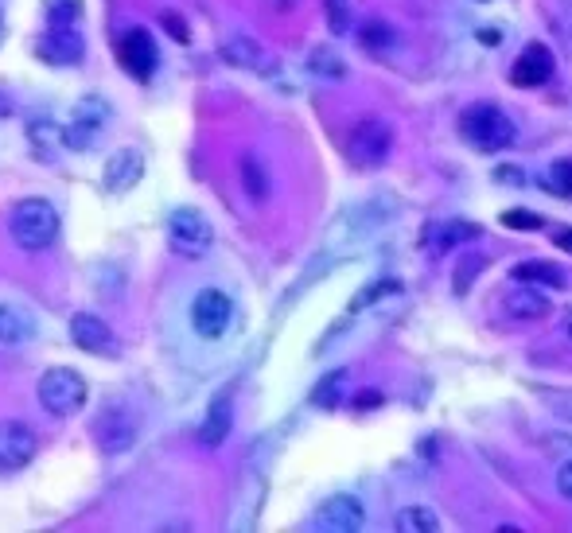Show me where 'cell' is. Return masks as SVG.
Instances as JSON below:
<instances>
[{"instance_id":"1","label":"cell","mask_w":572,"mask_h":533,"mask_svg":"<svg viewBox=\"0 0 572 533\" xmlns=\"http://www.w3.org/2000/svg\"><path fill=\"white\" fill-rule=\"evenodd\" d=\"M8 234L20 249L39 253L59 238V211L47 199H20L8 211Z\"/></svg>"},{"instance_id":"2","label":"cell","mask_w":572,"mask_h":533,"mask_svg":"<svg viewBox=\"0 0 572 533\" xmlns=\"http://www.w3.org/2000/svg\"><path fill=\"white\" fill-rule=\"evenodd\" d=\"M39 405L51 413V417H74V413H82L86 409V378L71 370V366H51L43 378H39Z\"/></svg>"},{"instance_id":"3","label":"cell","mask_w":572,"mask_h":533,"mask_svg":"<svg viewBox=\"0 0 572 533\" xmlns=\"http://www.w3.org/2000/svg\"><path fill=\"white\" fill-rule=\"evenodd\" d=\"M460 137L479 152H502L514 144V121L499 106H471L460 117Z\"/></svg>"},{"instance_id":"4","label":"cell","mask_w":572,"mask_h":533,"mask_svg":"<svg viewBox=\"0 0 572 533\" xmlns=\"http://www.w3.org/2000/svg\"><path fill=\"white\" fill-rule=\"evenodd\" d=\"M390 148H394V129L382 117H362L347 133V160L355 168H378V164H386Z\"/></svg>"},{"instance_id":"5","label":"cell","mask_w":572,"mask_h":533,"mask_svg":"<svg viewBox=\"0 0 572 533\" xmlns=\"http://www.w3.org/2000/svg\"><path fill=\"white\" fill-rule=\"evenodd\" d=\"M168 242L179 257H203L207 249L215 246V230L207 222V214L195 207H176L168 218Z\"/></svg>"},{"instance_id":"6","label":"cell","mask_w":572,"mask_h":533,"mask_svg":"<svg viewBox=\"0 0 572 533\" xmlns=\"http://www.w3.org/2000/svg\"><path fill=\"white\" fill-rule=\"evenodd\" d=\"M230 323H234V304H230V296L226 292H218V288H203L195 300H191V327H195V335L199 339H222L226 331H230Z\"/></svg>"},{"instance_id":"7","label":"cell","mask_w":572,"mask_h":533,"mask_svg":"<svg viewBox=\"0 0 572 533\" xmlns=\"http://www.w3.org/2000/svg\"><path fill=\"white\" fill-rule=\"evenodd\" d=\"M39 436L28 421H0V471H20L36 460Z\"/></svg>"},{"instance_id":"8","label":"cell","mask_w":572,"mask_h":533,"mask_svg":"<svg viewBox=\"0 0 572 533\" xmlns=\"http://www.w3.org/2000/svg\"><path fill=\"white\" fill-rule=\"evenodd\" d=\"M109 121V106L102 98H86L82 106L74 109L71 125H63V137H67V148H90V144L102 137Z\"/></svg>"},{"instance_id":"9","label":"cell","mask_w":572,"mask_h":533,"mask_svg":"<svg viewBox=\"0 0 572 533\" xmlns=\"http://www.w3.org/2000/svg\"><path fill=\"white\" fill-rule=\"evenodd\" d=\"M117 59H121L125 71L133 74V78H141V82H148L156 74V63H160L156 43L141 28H133V32H125V36L117 39Z\"/></svg>"},{"instance_id":"10","label":"cell","mask_w":572,"mask_h":533,"mask_svg":"<svg viewBox=\"0 0 572 533\" xmlns=\"http://www.w3.org/2000/svg\"><path fill=\"white\" fill-rule=\"evenodd\" d=\"M71 343L78 351H86V355H98V358L117 355V339H113L109 323L98 320L94 312H78V316H71Z\"/></svg>"},{"instance_id":"11","label":"cell","mask_w":572,"mask_h":533,"mask_svg":"<svg viewBox=\"0 0 572 533\" xmlns=\"http://www.w3.org/2000/svg\"><path fill=\"white\" fill-rule=\"evenodd\" d=\"M362 522H366V510H362V502L355 495L327 498L320 510H316V530L327 533H355L362 530Z\"/></svg>"},{"instance_id":"12","label":"cell","mask_w":572,"mask_h":533,"mask_svg":"<svg viewBox=\"0 0 572 533\" xmlns=\"http://www.w3.org/2000/svg\"><path fill=\"white\" fill-rule=\"evenodd\" d=\"M39 59H47V63H55V67H74V63H82V55H86V39L74 32L71 24H55L47 36L39 39Z\"/></svg>"},{"instance_id":"13","label":"cell","mask_w":572,"mask_h":533,"mask_svg":"<svg viewBox=\"0 0 572 533\" xmlns=\"http://www.w3.org/2000/svg\"><path fill=\"white\" fill-rule=\"evenodd\" d=\"M510 78H514V86H541V82H549V78H553V51H549L545 43H530V47L514 59Z\"/></svg>"},{"instance_id":"14","label":"cell","mask_w":572,"mask_h":533,"mask_svg":"<svg viewBox=\"0 0 572 533\" xmlns=\"http://www.w3.org/2000/svg\"><path fill=\"white\" fill-rule=\"evenodd\" d=\"M218 55H222V63H230V67H238V71H269V55H265V47H261L257 39L242 36V32H234V36L222 39Z\"/></svg>"},{"instance_id":"15","label":"cell","mask_w":572,"mask_h":533,"mask_svg":"<svg viewBox=\"0 0 572 533\" xmlns=\"http://www.w3.org/2000/svg\"><path fill=\"white\" fill-rule=\"evenodd\" d=\"M144 176V156L137 152V148H121V152H113L106 160V172H102V179H106L109 191H129V187H137Z\"/></svg>"},{"instance_id":"16","label":"cell","mask_w":572,"mask_h":533,"mask_svg":"<svg viewBox=\"0 0 572 533\" xmlns=\"http://www.w3.org/2000/svg\"><path fill=\"white\" fill-rule=\"evenodd\" d=\"M230 428H234V405H230V393H222V397L211 401V409H207V417L199 425V444L203 448H218L230 436Z\"/></svg>"},{"instance_id":"17","label":"cell","mask_w":572,"mask_h":533,"mask_svg":"<svg viewBox=\"0 0 572 533\" xmlns=\"http://www.w3.org/2000/svg\"><path fill=\"white\" fill-rule=\"evenodd\" d=\"M502 312H506L510 320H545L553 308H549V300H545L537 288L522 285L502 296Z\"/></svg>"},{"instance_id":"18","label":"cell","mask_w":572,"mask_h":533,"mask_svg":"<svg viewBox=\"0 0 572 533\" xmlns=\"http://www.w3.org/2000/svg\"><path fill=\"white\" fill-rule=\"evenodd\" d=\"M36 335L32 312L16 308V304H0V347H20Z\"/></svg>"},{"instance_id":"19","label":"cell","mask_w":572,"mask_h":533,"mask_svg":"<svg viewBox=\"0 0 572 533\" xmlns=\"http://www.w3.org/2000/svg\"><path fill=\"white\" fill-rule=\"evenodd\" d=\"M514 281H522V285H549V288L569 285L565 269L553 265V261H522V265H514Z\"/></svg>"},{"instance_id":"20","label":"cell","mask_w":572,"mask_h":533,"mask_svg":"<svg viewBox=\"0 0 572 533\" xmlns=\"http://www.w3.org/2000/svg\"><path fill=\"white\" fill-rule=\"evenodd\" d=\"M475 238H479V226H475V222H464V218H444V226L436 230L432 249H436V253H448V249L464 246V242H475Z\"/></svg>"},{"instance_id":"21","label":"cell","mask_w":572,"mask_h":533,"mask_svg":"<svg viewBox=\"0 0 572 533\" xmlns=\"http://www.w3.org/2000/svg\"><path fill=\"white\" fill-rule=\"evenodd\" d=\"M397 530L401 533H436L440 530V518L432 514L429 506H405L397 514Z\"/></svg>"},{"instance_id":"22","label":"cell","mask_w":572,"mask_h":533,"mask_svg":"<svg viewBox=\"0 0 572 533\" xmlns=\"http://www.w3.org/2000/svg\"><path fill=\"white\" fill-rule=\"evenodd\" d=\"M343 386H347V370H331L320 386H316V393H312V405L335 409V405L343 401Z\"/></svg>"},{"instance_id":"23","label":"cell","mask_w":572,"mask_h":533,"mask_svg":"<svg viewBox=\"0 0 572 533\" xmlns=\"http://www.w3.org/2000/svg\"><path fill=\"white\" fill-rule=\"evenodd\" d=\"M308 71L320 74V78H343V74H347V63H343L331 47H312V55H308Z\"/></svg>"},{"instance_id":"24","label":"cell","mask_w":572,"mask_h":533,"mask_svg":"<svg viewBox=\"0 0 572 533\" xmlns=\"http://www.w3.org/2000/svg\"><path fill=\"white\" fill-rule=\"evenodd\" d=\"M242 183H246L250 199H265L269 195V176H265V168H261V160L253 152L242 156Z\"/></svg>"},{"instance_id":"25","label":"cell","mask_w":572,"mask_h":533,"mask_svg":"<svg viewBox=\"0 0 572 533\" xmlns=\"http://www.w3.org/2000/svg\"><path fill=\"white\" fill-rule=\"evenodd\" d=\"M483 269H487V257H483V253H467L464 261L456 265V273H452V288H456V296H467L471 281H475Z\"/></svg>"},{"instance_id":"26","label":"cell","mask_w":572,"mask_h":533,"mask_svg":"<svg viewBox=\"0 0 572 533\" xmlns=\"http://www.w3.org/2000/svg\"><path fill=\"white\" fill-rule=\"evenodd\" d=\"M358 39H362V47H366V51H386V47L394 43V28H390V24H382V20H370V24H362Z\"/></svg>"},{"instance_id":"27","label":"cell","mask_w":572,"mask_h":533,"mask_svg":"<svg viewBox=\"0 0 572 533\" xmlns=\"http://www.w3.org/2000/svg\"><path fill=\"white\" fill-rule=\"evenodd\" d=\"M323 12H327V28L335 36L351 32V0H323Z\"/></svg>"},{"instance_id":"28","label":"cell","mask_w":572,"mask_h":533,"mask_svg":"<svg viewBox=\"0 0 572 533\" xmlns=\"http://www.w3.org/2000/svg\"><path fill=\"white\" fill-rule=\"evenodd\" d=\"M549 191L561 199H572V160H557L549 168Z\"/></svg>"},{"instance_id":"29","label":"cell","mask_w":572,"mask_h":533,"mask_svg":"<svg viewBox=\"0 0 572 533\" xmlns=\"http://www.w3.org/2000/svg\"><path fill=\"white\" fill-rule=\"evenodd\" d=\"M397 281H378V285H370V288H362V292H358L355 300H351V308H347V312H351V316H355V312H362V308H366V304H374V300H378V296H386V292H397Z\"/></svg>"},{"instance_id":"30","label":"cell","mask_w":572,"mask_h":533,"mask_svg":"<svg viewBox=\"0 0 572 533\" xmlns=\"http://www.w3.org/2000/svg\"><path fill=\"white\" fill-rule=\"evenodd\" d=\"M502 226H506V230H541L545 218L534 211H506L502 214Z\"/></svg>"},{"instance_id":"31","label":"cell","mask_w":572,"mask_h":533,"mask_svg":"<svg viewBox=\"0 0 572 533\" xmlns=\"http://www.w3.org/2000/svg\"><path fill=\"white\" fill-rule=\"evenodd\" d=\"M78 12H82L78 0H51V20H55V24H74Z\"/></svg>"},{"instance_id":"32","label":"cell","mask_w":572,"mask_h":533,"mask_svg":"<svg viewBox=\"0 0 572 533\" xmlns=\"http://www.w3.org/2000/svg\"><path fill=\"white\" fill-rule=\"evenodd\" d=\"M160 24H164V28H168V36L179 39V43H187V39H191V32H187V24L179 20L176 12H164V16H160Z\"/></svg>"},{"instance_id":"33","label":"cell","mask_w":572,"mask_h":533,"mask_svg":"<svg viewBox=\"0 0 572 533\" xmlns=\"http://www.w3.org/2000/svg\"><path fill=\"white\" fill-rule=\"evenodd\" d=\"M557 491L565 498H572V463H565V467L557 471Z\"/></svg>"},{"instance_id":"34","label":"cell","mask_w":572,"mask_h":533,"mask_svg":"<svg viewBox=\"0 0 572 533\" xmlns=\"http://www.w3.org/2000/svg\"><path fill=\"white\" fill-rule=\"evenodd\" d=\"M382 401H386V397H382V393H374V390H366V393H358V397H355L358 409H378Z\"/></svg>"},{"instance_id":"35","label":"cell","mask_w":572,"mask_h":533,"mask_svg":"<svg viewBox=\"0 0 572 533\" xmlns=\"http://www.w3.org/2000/svg\"><path fill=\"white\" fill-rule=\"evenodd\" d=\"M495 179H499V183H518V168H495Z\"/></svg>"},{"instance_id":"36","label":"cell","mask_w":572,"mask_h":533,"mask_svg":"<svg viewBox=\"0 0 572 533\" xmlns=\"http://www.w3.org/2000/svg\"><path fill=\"white\" fill-rule=\"evenodd\" d=\"M557 246L572 253V226H569V230H557Z\"/></svg>"},{"instance_id":"37","label":"cell","mask_w":572,"mask_h":533,"mask_svg":"<svg viewBox=\"0 0 572 533\" xmlns=\"http://www.w3.org/2000/svg\"><path fill=\"white\" fill-rule=\"evenodd\" d=\"M569 335H572V323H569Z\"/></svg>"},{"instance_id":"38","label":"cell","mask_w":572,"mask_h":533,"mask_svg":"<svg viewBox=\"0 0 572 533\" xmlns=\"http://www.w3.org/2000/svg\"><path fill=\"white\" fill-rule=\"evenodd\" d=\"M0 24H4V16H0Z\"/></svg>"}]
</instances>
